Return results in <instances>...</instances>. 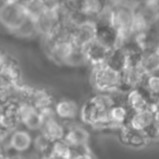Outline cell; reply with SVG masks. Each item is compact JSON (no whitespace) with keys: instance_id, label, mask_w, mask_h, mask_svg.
<instances>
[{"instance_id":"6da1fadb","label":"cell","mask_w":159,"mask_h":159,"mask_svg":"<svg viewBox=\"0 0 159 159\" xmlns=\"http://www.w3.org/2000/svg\"><path fill=\"white\" fill-rule=\"evenodd\" d=\"M115 102L113 93H96L82 105L80 118L83 123L96 130H109L107 117Z\"/></svg>"},{"instance_id":"7a4b0ae2","label":"cell","mask_w":159,"mask_h":159,"mask_svg":"<svg viewBox=\"0 0 159 159\" xmlns=\"http://www.w3.org/2000/svg\"><path fill=\"white\" fill-rule=\"evenodd\" d=\"M29 19L26 7L22 3L6 0L0 5V26L9 33L16 35Z\"/></svg>"},{"instance_id":"3957f363","label":"cell","mask_w":159,"mask_h":159,"mask_svg":"<svg viewBox=\"0 0 159 159\" xmlns=\"http://www.w3.org/2000/svg\"><path fill=\"white\" fill-rule=\"evenodd\" d=\"M91 83L97 93H116L121 84V72L107 63L92 66Z\"/></svg>"},{"instance_id":"277c9868","label":"cell","mask_w":159,"mask_h":159,"mask_svg":"<svg viewBox=\"0 0 159 159\" xmlns=\"http://www.w3.org/2000/svg\"><path fill=\"white\" fill-rule=\"evenodd\" d=\"M18 110L20 122L29 131H40L43 125V119L40 111L31 102H18Z\"/></svg>"},{"instance_id":"5b68a950","label":"cell","mask_w":159,"mask_h":159,"mask_svg":"<svg viewBox=\"0 0 159 159\" xmlns=\"http://www.w3.org/2000/svg\"><path fill=\"white\" fill-rule=\"evenodd\" d=\"M124 102L131 112H137L152 108L154 100L143 86H139L131 89L125 94Z\"/></svg>"},{"instance_id":"8992f818","label":"cell","mask_w":159,"mask_h":159,"mask_svg":"<svg viewBox=\"0 0 159 159\" xmlns=\"http://www.w3.org/2000/svg\"><path fill=\"white\" fill-rule=\"evenodd\" d=\"M146 74L143 72L139 64H131L126 66L121 72V84H120V93H128L133 89H136L143 85Z\"/></svg>"},{"instance_id":"52a82bcc","label":"cell","mask_w":159,"mask_h":159,"mask_svg":"<svg viewBox=\"0 0 159 159\" xmlns=\"http://www.w3.org/2000/svg\"><path fill=\"white\" fill-rule=\"evenodd\" d=\"M131 110L124 102H116L108 111L109 130H118L128 125L131 118Z\"/></svg>"},{"instance_id":"ba28073f","label":"cell","mask_w":159,"mask_h":159,"mask_svg":"<svg viewBox=\"0 0 159 159\" xmlns=\"http://www.w3.org/2000/svg\"><path fill=\"white\" fill-rule=\"evenodd\" d=\"M21 79L22 71L19 62L11 56L7 55L5 62L0 66V82L16 86L21 84Z\"/></svg>"},{"instance_id":"9c48e42d","label":"cell","mask_w":159,"mask_h":159,"mask_svg":"<svg viewBox=\"0 0 159 159\" xmlns=\"http://www.w3.org/2000/svg\"><path fill=\"white\" fill-rule=\"evenodd\" d=\"M118 132H119V139L121 143L132 148H136V149L145 147L152 141L147 133L134 130L129 125L121 128Z\"/></svg>"},{"instance_id":"30bf717a","label":"cell","mask_w":159,"mask_h":159,"mask_svg":"<svg viewBox=\"0 0 159 159\" xmlns=\"http://www.w3.org/2000/svg\"><path fill=\"white\" fill-rule=\"evenodd\" d=\"M71 40L79 47H83L85 44L95 38V21L85 20L74 25L71 30Z\"/></svg>"},{"instance_id":"8fae6325","label":"cell","mask_w":159,"mask_h":159,"mask_svg":"<svg viewBox=\"0 0 159 159\" xmlns=\"http://www.w3.org/2000/svg\"><path fill=\"white\" fill-rule=\"evenodd\" d=\"M155 120H156V113L152 107V108L146 109V110L131 113V118L129 120L128 125L133 128L134 130L147 133L149 136L150 132L154 128Z\"/></svg>"},{"instance_id":"7c38bea8","label":"cell","mask_w":159,"mask_h":159,"mask_svg":"<svg viewBox=\"0 0 159 159\" xmlns=\"http://www.w3.org/2000/svg\"><path fill=\"white\" fill-rule=\"evenodd\" d=\"M83 52H84L85 59L87 61V64H91L92 66H98V64L106 63L107 57L109 55L110 49L105 47L102 44L94 38L91 42L85 44L82 47Z\"/></svg>"},{"instance_id":"4fadbf2b","label":"cell","mask_w":159,"mask_h":159,"mask_svg":"<svg viewBox=\"0 0 159 159\" xmlns=\"http://www.w3.org/2000/svg\"><path fill=\"white\" fill-rule=\"evenodd\" d=\"M53 110H55L58 119H60L64 123V122L73 121L77 117H80L81 107L74 99L62 97L59 100L55 102Z\"/></svg>"},{"instance_id":"5bb4252c","label":"cell","mask_w":159,"mask_h":159,"mask_svg":"<svg viewBox=\"0 0 159 159\" xmlns=\"http://www.w3.org/2000/svg\"><path fill=\"white\" fill-rule=\"evenodd\" d=\"M21 124L19 117L18 102H11L1 108L0 113V129L6 132H12L16 130Z\"/></svg>"},{"instance_id":"9a60e30c","label":"cell","mask_w":159,"mask_h":159,"mask_svg":"<svg viewBox=\"0 0 159 159\" xmlns=\"http://www.w3.org/2000/svg\"><path fill=\"white\" fill-rule=\"evenodd\" d=\"M33 137L26 129H16L9 136V147L16 154H22L33 146Z\"/></svg>"},{"instance_id":"2e32d148","label":"cell","mask_w":159,"mask_h":159,"mask_svg":"<svg viewBox=\"0 0 159 159\" xmlns=\"http://www.w3.org/2000/svg\"><path fill=\"white\" fill-rule=\"evenodd\" d=\"M63 139L74 150L85 149L87 148V144L89 141V133L83 126L75 125L66 129V133Z\"/></svg>"},{"instance_id":"e0dca14e","label":"cell","mask_w":159,"mask_h":159,"mask_svg":"<svg viewBox=\"0 0 159 159\" xmlns=\"http://www.w3.org/2000/svg\"><path fill=\"white\" fill-rule=\"evenodd\" d=\"M139 66L147 74L159 72V47L154 46L143 50L139 60Z\"/></svg>"},{"instance_id":"ac0fdd59","label":"cell","mask_w":159,"mask_h":159,"mask_svg":"<svg viewBox=\"0 0 159 159\" xmlns=\"http://www.w3.org/2000/svg\"><path fill=\"white\" fill-rule=\"evenodd\" d=\"M109 8L107 0H84L81 14L86 20L96 21Z\"/></svg>"},{"instance_id":"d6986e66","label":"cell","mask_w":159,"mask_h":159,"mask_svg":"<svg viewBox=\"0 0 159 159\" xmlns=\"http://www.w3.org/2000/svg\"><path fill=\"white\" fill-rule=\"evenodd\" d=\"M106 63L115 70L122 72L126 66H130V59L125 48L123 46H117L110 49Z\"/></svg>"},{"instance_id":"ffe728a7","label":"cell","mask_w":159,"mask_h":159,"mask_svg":"<svg viewBox=\"0 0 159 159\" xmlns=\"http://www.w3.org/2000/svg\"><path fill=\"white\" fill-rule=\"evenodd\" d=\"M29 102H31V104L33 105L35 108H37L38 110H43V109L53 107V105H55V99H53V96L51 95L47 89H35V87H34Z\"/></svg>"},{"instance_id":"44dd1931","label":"cell","mask_w":159,"mask_h":159,"mask_svg":"<svg viewBox=\"0 0 159 159\" xmlns=\"http://www.w3.org/2000/svg\"><path fill=\"white\" fill-rule=\"evenodd\" d=\"M142 86L148 92L152 100H156L159 97V72L146 75Z\"/></svg>"},{"instance_id":"7402d4cb","label":"cell","mask_w":159,"mask_h":159,"mask_svg":"<svg viewBox=\"0 0 159 159\" xmlns=\"http://www.w3.org/2000/svg\"><path fill=\"white\" fill-rule=\"evenodd\" d=\"M64 64L69 66H84V64H87V61L85 59L82 47H79L75 45L73 47L72 51L70 52V55L66 58Z\"/></svg>"},{"instance_id":"603a6c76","label":"cell","mask_w":159,"mask_h":159,"mask_svg":"<svg viewBox=\"0 0 159 159\" xmlns=\"http://www.w3.org/2000/svg\"><path fill=\"white\" fill-rule=\"evenodd\" d=\"M14 89L16 86L0 82V107L1 108L14 102Z\"/></svg>"},{"instance_id":"cb8c5ba5","label":"cell","mask_w":159,"mask_h":159,"mask_svg":"<svg viewBox=\"0 0 159 159\" xmlns=\"http://www.w3.org/2000/svg\"><path fill=\"white\" fill-rule=\"evenodd\" d=\"M52 143L53 142L48 139L44 134H42V133L33 141V145H34V147H35V150L38 154L43 155L44 158H46L47 155L49 154Z\"/></svg>"},{"instance_id":"d4e9b609","label":"cell","mask_w":159,"mask_h":159,"mask_svg":"<svg viewBox=\"0 0 159 159\" xmlns=\"http://www.w3.org/2000/svg\"><path fill=\"white\" fill-rule=\"evenodd\" d=\"M46 10H52L61 7L62 0H38Z\"/></svg>"},{"instance_id":"484cf974","label":"cell","mask_w":159,"mask_h":159,"mask_svg":"<svg viewBox=\"0 0 159 159\" xmlns=\"http://www.w3.org/2000/svg\"><path fill=\"white\" fill-rule=\"evenodd\" d=\"M72 159H94V158L91 155V152H89V149L85 148V149L74 150V154H73Z\"/></svg>"},{"instance_id":"4316f807","label":"cell","mask_w":159,"mask_h":159,"mask_svg":"<svg viewBox=\"0 0 159 159\" xmlns=\"http://www.w3.org/2000/svg\"><path fill=\"white\" fill-rule=\"evenodd\" d=\"M150 139H159V115H156V120H155L154 128L149 134Z\"/></svg>"},{"instance_id":"83f0119b","label":"cell","mask_w":159,"mask_h":159,"mask_svg":"<svg viewBox=\"0 0 159 159\" xmlns=\"http://www.w3.org/2000/svg\"><path fill=\"white\" fill-rule=\"evenodd\" d=\"M152 109H154L156 115H159V97L156 100H154V102H152Z\"/></svg>"},{"instance_id":"f1b7e54d","label":"cell","mask_w":159,"mask_h":159,"mask_svg":"<svg viewBox=\"0 0 159 159\" xmlns=\"http://www.w3.org/2000/svg\"><path fill=\"white\" fill-rule=\"evenodd\" d=\"M6 57H7V55H6V53H5V51L1 50V49H0V66H2V63H3V62H5Z\"/></svg>"},{"instance_id":"f546056e","label":"cell","mask_w":159,"mask_h":159,"mask_svg":"<svg viewBox=\"0 0 159 159\" xmlns=\"http://www.w3.org/2000/svg\"><path fill=\"white\" fill-rule=\"evenodd\" d=\"M6 159H23V157L21 155L16 154V155H11V156H7Z\"/></svg>"},{"instance_id":"4dcf8cb0","label":"cell","mask_w":159,"mask_h":159,"mask_svg":"<svg viewBox=\"0 0 159 159\" xmlns=\"http://www.w3.org/2000/svg\"><path fill=\"white\" fill-rule=\"evenodd\" d=\"M3 1H6V0H3ZM11 1H16V2L19 3H22V5H27L29 2H31L32 0H11Z\"/></svg>"}]
</instances>
